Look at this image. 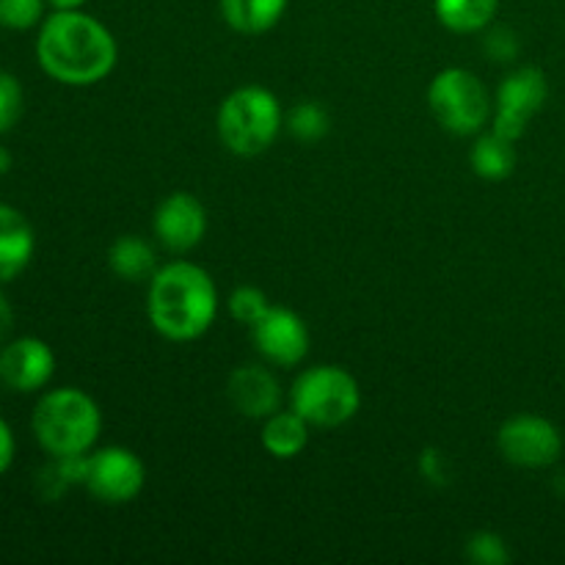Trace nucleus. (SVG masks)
<instances>
[{"instance_id": "f257e3e1", "label": "nucleus", "mask_w": 565, "mask_h": 565, "mask_svg": "<svg viewBox=\"0 0 565 565\" xmlns=\"http://www.w3.org/2000/svg\"><path fill=\"white\" fill-rule=\"evenodd\" d=\"M39 66L64 86H94L114 72L119 47L97 17L83 9L53 11L36 36Z\"/></svg>"}, {"instance_id": "f03ea898", "label": "nucleus", "mask_w": 565, "mask_h": 565, "mask_svg": "<svg viewBox=\"0 0 565 565\" xmlns=\"http://www.w3.org/2000/svg\"><path fill=\"white\" fill-rule=\"evenodd\" d=\"M147 315L166 340H199L218 318V287L202 265L174 259L149 279Z\"/></svg>"}, {"instance_id": "7ed1b4c3", "label": "nucleus", "mask_w": 565, "mask_h": 565, "mask_svg": "<svg viewBox=\"0 0 565 565\" xmlns=\"http://www.w3.org/2000/svg\"><path fill=\"white\" fill-rule=\"evenodd\" d=\"M31 428L47 456H86L103 430V412L77 386H61L39 397Z\"/></svg>"}, {"instance_id": "20e7f679", "label": "nucleus", "mask_w": 565, "mask_h": 565, "mask_svg": "<svg viewBox=\"0 0 565 565\" xmlns=\"http://www.w3.org/2000/svg\"><path fill=\"white\" fill-rule=\"evenodd\" d=\"M218 138L237 158H257L274 147L285 127V110L276 94L265 86H241L221 103Z\"/></svg>"}, {"instance_id": "39448f33", "label": "nucleus", "mask_w": 565, "mask_h": 565, "mask_svg": "<svg viewBox=\"0 0 565 565\" xmlns=\"http://www.w3.org/2000/svg\"><path fill=\"white\" fill-rule=\"evenodd\" d=\"M362 406L356 379L337 364H318L303 370L290 390V408H296L312 428H340L351 423Z\"/></svg>"}, {"instance_id": "423d86ee", "label": "nucleus", "mask_w": 565, "mask_h": 565, "mask_svg": "<svg viewBox=\"0 0 565 565\" xmlns=\"http://www.w3.org/2000/svg\"><path fill=\"white\" fill-rule=\"evenodd\" d=\"M428 108L452 136H478L494 114V99L475 72L450 66L430 81Z\"/></svg>"}, {"instance_id": "0eeeda50", "label": "nucleus", "mask_w": 565, "mask_h": 565, "mask_svg": "<svg viewBox=\"0 0 565 565\" xmlns=\"http://www.w3.org/2000/svg\"><path fill=\"white\" fill-rule=\"evenodd\" d=\"M143 483H147L143 461L127 447H99L86 456L83 486L103 505H127L141 494Z\"/></svg>"}, {"instance_id": "6e6552de", "label": "nucleus", "mask_w": 565, "mask_h": 565, "mask_svg": "<svg viewBox=\"0 0 565 565\" xmlns=\"http://www.w3.org/2000/svg\"><path fill=\"white\" fill-rule=\"evenodd\" d=\"M550 97V83L539 66H519L497 86L491 130L519 141L527 132L533 116L544 108Z\"/></svg>"}, {"instance_id": "1a4fd4ad", "label": "nucleus", "mask_w": 565, "mask_h": 565, "mask_svg": "<svg viewBox=\"0 0 565 565\" xmlns=\"http://www.w3.org/2000/svg\"><path fill=\"white\" fill-rule=\"evenodd\" d=\"M502 458L522 469H546L561 461L563 436L555 425L539 414H516L505 419L497 434Z\"/></svg>"}, {"instance_id": "9d476101", "label": "nucleus", "mask_w": 565, "mask_h": 565, "mask_svg": "<svg viewBox=\"0 0 565 565\" xmlns=\"http://www.w3.org/2000/svg\"><path fill=\"white\" fill-rule=\"evenodd\" d=\"M252 340L259 356L274 367H296L309 353V329L301 315L274 303L252 326Z\"/></svg>"}, {"instance_id": "9b49d317", "label": "nucleus", "mask_w": 565, "mask_h": 565, "mask_svg": "<svg viewBox=\"0 0 565 565\" xmlns=\"http://www.w3.org/2000/svg\"><path fill=\"white\" fill-rule=\"evenodd\" d=\"M154 237L171 254H185L196 248L207 235V213L193 193L174 191L154 210Z\"/></svg>"}, {"instance_id": "f8f14e48", "label": "nucleus", "mask_w": 565, "mask_h": 565, "mask_svg": "<svg viewBox=\"0 0 565 565\" xmlns=\"http://www.w3.org/2000/svg\"><path fill=\"white\" fill-rule=\"evenodd\" d=\"M55 373V353L39 337H20L0 348V381L11 392H39Z\"/></svg>"}, {"instance_id": "ddd939ff", "label": "nucleus", "mask_w": 565, "mask_h": 565, "mask_svg": "<svg viewBox=\"0 0 565 565\" xmlns=\"http://www.w3.org/2000/svg\"><path fill=\"white\" fill-rule=\"evenodd\" d=\"M226 397L237 414L263 423L270 414L279 412L285 392H281L279 379L265 364H243L232 370L226 381Z\"/></svg>"}, {"instance_id": "4468645a", "label": "nucleus", "mask_w": 565, "mask_h": 565, "mask_svg": "<svg viewBox=\"0 0 565 565\" xmlns=\"http://www.w3.org/2000/svg\"><path fill=\"white\" fill-rule=\"evenodd\" d=\"M36 248L33 226L11 204L0 202V285L17 279L28 268Z\"/></svg>"}, {"instance_id": "2eb2a0df", "label": "nucleus", "mask_w": 565, "mask_h": 565, "mask_svg": "<svg viewBox=\"0 0 565 565\" xmlns=\"http://www.w3.org/2000/svg\"><path fill=\"white\" fill-rule=\"evenodd\" d=\"M309 428L312 425L296 408H279L268 419H263V447L274 458L290 461L301 456L303 447L309 445Z\"/></svg>"}, {"instance_id": "dca6fc26", "label": "nucleus", "mask_w": 565, "mask_h": 565, "mask_svg": "<svg viewBox=\"0 0 565 565\" xmlns=\"http://www.w3.org/2000/svg\"><path fill=\"white\" fill-rule=\"evenodd\" d=\"M108 265L121 281H149L158 274V252L138 235H121L110 243Z\"/></svg>"}, {"instance_id": "f3484780", "label": "nucleus", "mask_w": 565, "mask_h": 565, "mask_svg": "<svg viewBox=\"0 0 565 565\" xmlns=\"http://www.w3.org/2000/svg\"><path fill=\"white\" fill-rule=\"evenodd\" d=\"M513 143L516 141L500 136L497 130L475 138L472 152H469V163H472L475 174L491 182L508 180L513 169H516V149H513Z\"/></svg>"}, {"instance_id": "a211bd4d", "label": "nucleus", "mask_w": 565, "mask_h": 565, "mask_svg": "<svg viewBox=\"0 0 565 565\" xmlns=\"http://www.w3.org/2000/svg\"><path fill=\"white\" fill-rule=\"evenodd\" d=\"M221 11L232 31L259 36L285 17L287 0H221Z\"/></svg>"}, {"instance_id": "6ab92c4d", "label": "nucleus", "mask_w": 565, "mask_h": 565, "mask_svg": "<svg viewBox=\"0 0 565 565\" xmlns=\"http://www.w3.org/2000/svg\"><path fill=\"white\" fill-rule=\"evenodd\" d=\"M436 17L452 33H480L494 22L500 0H434Z\"/></svg>"}, {"instance_id": "aec40b11", "label": "nucleus", "mask_w": 565, "mask_h": 565, "mask_svg": "<svg viewBox=\"0 0 565 565\" xmlns=\"http://www.w3.org/2000/svg\"><path fill=\"white\" fill-rule=\"evenodd\" d=\"M86 456H50V463L39 472V494L44 500H61L70 489L83 486V480H86Z\"/></svg>"}, {"instance_id": "412c9836", "label": "nucleus", "mask_w": 565, "mask_h": 565, "mask_svg": "<svg viewBox=\"0 0 565 565\" xmlns=\"http://www.w3.org/2000/svg\"><path fill=\"white\" fill-rule=\"evenodd\" d=\"M285 125H287V130H290V136L298 138L301 143L323 141L331 130L329 114H326L323 105H318V103L292 105L290 114L285 116Z\"/></svg>"}, {"instance_id": "4be33fe9", "label": "nucleus", "mask_w": 565, "mask_h": 565, "mask_svg": "<svg viewBox=\"0 0 565 565\" xmlns=\"http://www.w3.org/2000/svg\"><path fill=\"white\" fill-rule=\"evenodd\" d=\"M226 303H230L232 318H235L237 323H246L248 329H252V326L270 309L268 296H265L259 287H252V285H243L237 287V290H232L230 301Z\"/></svg>"}, {"instance_id": "5701e85b", "label": "nucleus", "mask_w": 565, "mask_h": 565, "mask_svg": "<svg viewBox=\"0 0 565 565\" xmlns=\"http://www.w3.org/2000/svg\"><path fill=\"white\" fill-rule=\"evenodd\" d=\"M47 0H0V28L9 31H28L39 25Z\"/></svg>"}, {"instance_id": "b1692460", "label": "nucleus", "mask_w": 565, "mask_h": 565, "mask_svg": "<svg viewBox=\"0 0 565 565\" xmlns=\"http://www.w3.org/2000/svg\"><path fill=\"white\" fill-rule=\"evenodd\" d=\"M467 557L478 565H505L511 563V552L502 535L480 530L467 541Z\"/></svg>"}, {"instance_id": "393cba45", "label": "nucleus", "mask_w": 565, "mask_h": 565, "mask_svg": "<svg viewBox=\"0 0 565 565\" xmlns=\"http://www.w3.org/2000/svg\"><path fill=\"white\" fill-rule=\"evenodd\" d=\"M22 116V86L11 72H0V132L14 130Z\"/></svg>"}, {"instance_id": "a878e982", "label": "nucleus", "mask_w": 565, "mask_h": 565, "mask_svg": "<svg viewBox=\"0 0 565 565\" xmlns=\"http://www.w3.org/2000/svg\"><path fill=\"white\" fill-rule=\"evenodd\" d=\"M486 53L491 55V61H500V64H508V61H516L519 50H522V42H519L516 33L511 28H494V31L486 33Z\"/></svg>"}, {"instance_id": "bb28decb", "label": "nucleus", "mask_w": 565, "mask_h": 565, "mask_svg": "<svg viewBox=\"0 0 565 565\" xmlns=\"http://www.w3.org/2000/svg\"><path fill=\"white\" fill-rule=\"evenodd\" d=\"M419 469L428 480L434 483H445L447 480V467H445V456L439 450H425V456L419 458Z\"/></svg>"}, {"instance_id": "cd10ccee", "label": "nucleus", "mask_w": 565, "mask_h": 565, "mask_svg": "<svg viewBox=\"0 0 565 565\" xmlns=\"http://www.w3.org/2000/svg\"><path fill=\"white\" fill-rule=\"evenodd\" d=\"M14 450H17V441H14V430L9 428L3 417H0V475L11 467L14 461Z\"/></svg>"}, {"instance_id": "c85d7f7f", "label": "nucleus", "mask_w": 565, "mask_h": 565, "mask_svg": "<svg viewBox=\"0 0 565 565\" xmlns=\"http://www.w3.org/2000/svg\"><path fill=\"white\" fill-rule=\"evenodd\" d=\"M11 323H14V312H11V303L6 301L3 290H0V342H3L6 334L11 331Z\"/></svg>"}, {"instance_id": "c756f323", "label": "nucleus", "mask_w": 565, "mask_h": 565, "mask_svg": "<svg viewBox=\"0 0 565 565\" xmlns=\"http://www.w3.org/2000/svg\"><path fill=\"white\" fill-rule=\"evenodd\" d=\"M86 0H47V6H53V11H66V9H81Z\"/></svg>"}, {"instance_id": "7c9ffc66", "label": "nucleus", "mask_w": 565, "mask_h": 565, "mask_svg": "<svg viewBox=\"0 0 565 565\" xmlns=\"http://www.w3.org/2000/svg\"><path fill=\"white\" fill-rule=\"evenodd\" d=\"M11 163H14V158H11V152L6 147H0V177H6L11 171Z\"/></svg>"}]
</instances>
